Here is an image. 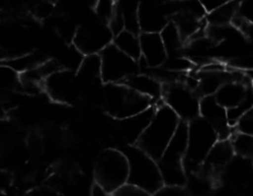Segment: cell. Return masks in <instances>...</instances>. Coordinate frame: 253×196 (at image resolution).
Segmentation results:
<instances>
[{
	"mask_svg": "<svg viewBox=\"0 0 253 196\" xmlns=\"http://www.w3.org/2000/svg\"><path fill=\"white\" fill-rule=\"evenodd\" d=\"M178 116L165 103L156 112L136 145L158 161L174 136L180 124Z\"/></svg>",
	"mask_w": 253,
	"mask_h": 196,
	"instance_id": "cell-1",
	"label": "cell"
},
{
	"mask_svg": "<svg viewBox=\"0 0 253 196\" xmlns=\"http://www.w3.org/2000/svg\"><path fill=\"white\" fill-rule=\"evenodd\" d=\"M188 123L180 122L171 141L157 161L165 186L185 187L187 175L184 157L187 149Z\"/></svg>",
	"mask_w": 253,
	"mask_h": 196,
	"instance_id": "cell-2",
	"label": "cell"
},
{
	"mask_svg": "<svg viewBox=\"0 0 253 196\" xmlns=\"http://www.w3.org/2000/svg\"><path fill=\"white\" fill-rule=\"evenodd\" d=\"M122 151L129 165L127 184L135 186L151 196L163 188L164 181L158 162L137 145H126Z\"/></svg>",
	"mask_w": 253,
	"mask_h": 196,
	"instance_id": "cell-3",
	"label": "cell"
},
{
	"mask_svg": "<svg viewBox=\"0 0 253 196\" xmlns=\"http://www.w3.org/2000/svg\"><path fill=\"white\" fill-rule=\"evenodd\" d=\"M218 140L216 130L202 117L199 116L188 123L187 149L184 157L186 175L198 172Z\"/></svg>",
	"mask_w": 253,
	"mask_h": 196,
	"instance_id": "cell-4",
	"label": "cell"
},
{
	"mask_svg": "<svg viewBox=\"0 0 253 196\" xmlns=\"http://www.w3.org/2000/svg\"><path fill=\"white\" fill-rule=\"evenodd\" d=\"M103 100L105 111L116 120L137 115L155 105L151 98L124 84H105Z\"/></svg>",
	"mask_w": 253,
	"mask_h": 196,
	"instance_id": "cell-5",
	"label": "cell"
},
{
	"mask_svg": "<svg viewBox=\"0 0 253 196\" xmlns=\"http://www.w3.org/2000/svg\"><path fill=\"white\" fill-rule=\"evenodd\" d=\"M128 176V160L122 150L109 148L101 153L94 169L97 184L113 194L126 185Z\"/></svg>",
	"mask_w": 253,
	"mask_h": 196,
	"instance_id": "cell-6",
	"label": "cell"
},
{
	"mask_svg": "<svg viewBox=\"0 0 253 196\" xmlns=\"http://www.w3.org/2000/svg\"><path fill=\"white\" fill-rule=\"evenodd\" d=\"M162 99L182 122L189 123L200 116V99L186 84H164Z\"/></svg>",
	"mask_w": 253,
	"mask_h": 196,
	"instance_id": "cell-7",
	"label": "cell"
},
{
	"mask_svg": "<svg viewBox=\"0 0 253 196\" xmlns=\"http://www.w3.org/2000/svg\"><path fill=\"white\" fill-rule=\"evenodd\" d=\"M102 78L105 84H122L129 77L140 73L138 61L121 51L114 43L101 53Z\"/></svg>",
	"mask_w": 253,
	"mask_h": 196,
	"instance_id": "cell-8",
	"label": "cell"
},
{
	"mask_svg": "<svg viewBox=\"0 0 253 196\" xmlns=\"http://www.w3.org/2000/svg\"><path fill=\"white\" fill-rule=\"evenodd\" d=\"M176 13V0H143L138 7L142 33H161Z\"/></svg>",
	"mask_w": 253,
	"mask_h": 196,
	"instance_id": "cell-9",
	"label": "cell"
},
{
	"mask_svg": "<svg viewBox=\"0 0 253 196\" xmlns=\"http://www.w3.org/2000/svg\"><path fill=\"white\" fill-rule=\"evenodd\" d=\"M114 37L109 24L101 21L80 27L73 37V44L84 55L100 54L113 43Z\"/></svg>",
	"mask_w": 253,
	"mask_h": 196,
	"instance_id": "cell-10",
	"label": "cell"
},
{
	"mask_svg": "<svg viewBox=\"0 0 253 196\" xmlns=\"http://www.w3.org/2000/svg\"><path fill=\"white\" fill-rule=\"evenodd\" d=\"M43 89L52 100L63 103L72 104L78 97L79 82L76 72L69 70H60L43 83Z\"/></svg>",
	"mask_w": 253,
	"mask_h": 196,
	"instance_id": "cell-11",
	"label": "cell"
},
{
	"mask_svg": "<svg viewBox=\"0 0 253 196\" xmlns=\"http://www.w3.org/2000/svg\"><path fill=\"white\" fill-rule=\"evenodd\" d=\"M142 56L138 60L140 69H153L164 65L168 53L160 33H141L139 34Z\"/></svg>",
	"mask_w": 253,
	"mask_h": 196,
	"instance_id": "cell-12",
	"label": "cell"
},
{
	"mask_svg": "<svg viewBox=\"0 0 253 196\" xmlns=\"http://www.w3.org/2000/svg\"><path fill=\"white\" fill-rule=\"evenodd\" d=\"M156 107L154 105L137 115L117 120L116 129L118 134L126 145H136L150 124L156 112Z\"/></svg>",
	"mask_w": 253,
	"mask_h": 196,
	"instance_id": "cell-13",
	"label": "cell"
},
{
	"mask_svg": "<svg viewBox=\"0 0 253 196\" xmlns=\"http://www.w3.org/2000/svg\"><path fill=\"white\" fill-rule=\"evenodd\" d=\"M200 117L213 126L219 139H228L231 126L228 121L227 109L217 101L214 96L204 97L200 100Z\"/></svg>",
	"mask_w": 253,
	"mask_h": 196,
	"instance_id": "cell-14",
	"label": "cell"
},
{
	"mask_svg": "<svg viewBox=\"0 0 253 196\" xmlns=\"http://www.w3.org/2000/svg\"><path fill=\"white\" fill-rule=\"evenodd\" d=\"M224 178L232 186L246 188L253 184V161L246 156L233 157L224 168Z\"/></svg>",
	"mask_w": 253,
	"mask_h": 196,
	"instance_id": "cell-15",
	"label": "cell"
},
{
	"mask_svg": "<svg viewBox=\"0 0 253 196\" xmlns=\"http://www.w3.org/2000/svg\"><path fill=\"white\" fill-rule=\"evenodd\" d=\"M122 84L144 97L151 98L154 102H157L163 98L162 83L149 74L138 73L129 77Z\"/></svg>",
	"mask_w": 253,
	"mask_h": 196,
	"instance_id": "cell-16",
	"label": "cell"
},
{
	"mask_svg": "<svg viewBox=\"0 0 253 196\" xmlns=\"http://www.w3.org/2000/svg\"><path fill=\"white\" fill-rule=\"evenodd\" d=\"M234 146L228 139H219L209 152L203 166L209 172L224 170L234 157Z\"/></svg>",
	"mask_w": 253,
	"mask_h": 196,
	"instance_id": "cell-17",
	"label": "cell"
},
{
	"mask_svg": "<svg viewBox=\"0 0 253 196\" xmlns=\"http://www.w3.org/2000/svg\"><path fill=\"white\" fill-rule=\"evenodd\" d=\"M79 84L96 85L104 83L102 78V60L100 54L85 55L79 69L76 72Z\"/></svg>",
	"mask_w": 253,
	"mask_h": 196,
	"instance_id": "cell-18",
	"label": "cell"
},
{
	"mask_svg": "<svg viewBox=\"0 0 253 196\" xmlns=\"http://www.w3.org/2000/svg\"><path fill=\"white\" fill-rule=\"evenodd\" d=\"M249 92L243 83L229 81L219 89L214 97L223 107L230 109L240 104L248 96Z\"/></svg>",
	"mask_w": 253,
	"mask_h": 196,
	"instance_id": "cell-19",
	"label": "cell"
},
{
	"mask_svg": "<svg viewBox=\"0 0 253 196\" xmlns=\"http://www.w3.org/2000/svg\"><path fill=\"white\" fill-rule=\"evenodd\" d=\"M204 75L198 80V93L204 97L215 96L219 89L229 80L230 75L224 71H203Z\"/></svg>",
	"mask_w": 253,
	"mask_h": 196,
	"instance_id": "cell-20",
	"label": "cell"
},
{
	"mask_svg": "<svg viewBox=\"0 0 253 196\" xmlns=\"http://www.w3.org/2000/svg\"><path fill=\"white\" fill-rule=\"evenodd\" d=\"M113 43L132 59L138 61L141 56V43L138 34L125 30L114 37Z\"/></svg>",
	"mask_w": 253,
	"mask_h": 196,
	"instance_id": "cell-21",
	"label": "cell"
},
{
	"mask_svg": "<svg viewBox=\"0 0 253 196\" xmlns=\"http://www.w3.org/2000/svg\"><path fill=\"white\" fill-rule=\"evenodd\" d=\"M161 36L165 44L168 56H178L183 44V38L176 25L170 21L161 31Z\"/></svg>",
	"mask_w": 253,
	"mask_h": 196,
	"instance_id": "cell-22",
	"label": "cell"
},
{
	"mask_svg": "<svg viewBox=\"0 0 253 196\" xmlns=\"http://www.w3.org/2000/svg\"><path fill=\"white\" fill-rule=\"evenodd\" d=\"M240 0H229L218 10L209 14L208 22L211 26H228L239 13Z\"/></svg>",
	"mask_w": 253,
	"mask_h": 196,
	"instance_id": "cell-23",
	"label": "cell"
},
{
	"mask_svg": "<svg viewBox=\"0 0 253 196\" xmlns=\"http://www.w3.org/2000/svg\"><path fill=\"white\" fill-rule=\"evenodd\" d=\"M47 59H44V57L39 53H28L16 58H12L6 61H3L2 65L8 66L11 69H13L14 71H16L19 74H23L25 72H28L36 67H38L39 65H41L42 63H43L44 61H46Z\"/></svg>",
	"mask_w": 253,
	"mask_h": 196,
	"instance_id": "cell-24",
	"label": "cell"
},
{
	"mask_svg": "<svg viewBox=\"0 0 253 196\" xmlns=\"http://www.w3.org/2000/svg\"><path fill=\"white\" fill-rule=\"evenodd\" d=\"M185 188L191 196H206L212 191L213 185L207 176L197 172L187 175Z\"/></svg>",
	"mask_w": 253,
	"mask_h": 196,
	"instance_id": "cell-25",
	"label": "cell"
},
{
	"mask_svg": "<svg viewBox=\"0 0 253 196\" xmlns=\"http://www.w3.org/2000/svg\"><path fill=\"white\" fill-rule=\"evenodd\" d=\"M253 109V93L249 92L246 98L237 106L227 109L228 121L231 127L239 124L241 119Z\"/></svg>",
	"mask_w": 253,
	"mask_h": 196,
	"instance_id": "cell-26",
	"label": "cell"
},
{
	"mask_svg": "<svg viewBox=\"0 0 253 196\" xmlns=\"http://www.w3.org/2000/svg\"><path fill=\"white\" fill-rule=\"evenodd\" d=\"M1 89L4 91L22 89L20 74L5 65H1Z\"/></svg>",
	"mask_w": 253,
	"mask_h": 196,
	"instance_id": "cell-27",
	"label": "cell"
},
{
	"mask_svg": "<svg viewBox=\"0 0 253 196\" xmlns=\"http://www.w3.org/2000/svg\"><path fill=\"white\" fill-rule=\"evenodd\" d=\"M232 144L234 146L235 152H237L239 155L249 158L252 157L253 152V135L240 132L234 137Z\"/></svg>",
	"mask_w": 253,
	"mask_h": 196,
	"instance_id": "cell-28",
	"label": "cell"
},
{
	"mask_svg": "<svg viewBox=\"0 0 253 196\" xmlns=\"http://www.w3.org/2000/svg\"><path fill=\"white\" fill-rule=\"evenodd\" d=\"M163 67L170 71L183 73L192 67V62L188 58L182 57L181 55L168 56Z\"/></svg>",
	"mask_w": 253,
	"mask_h": 196,
	"instance_id": "cell-29",
	"label": "cell"
},
{
	"mask_svg": "<svg viewBox=\"0 0 253 196\" xmlns=\"http://www.w3.org/2000/svg\"><path fill=\"white\" fill-rule=\"evenodd\" d=\"M95 10L100 20L109 24L115 13L116 4L113 0H98Z\"/></svg>",
	"mask_w": 253,
	"mask_h": 196,
	"instance_id": "cell-30",
	"label": "cell"
},
{
	"mask_svg": "<svg viewBox=\"0 0 253 196\" xmlns=\"http://www.w3.org/2000/svg\"><path fill=\"white\" fill-rule=\"evenodd\" d=\"M109 26L114 33V35H118L122 32L126 30V22H125V17L123 14V11L120 6H116L115 13L109 22Z\"/></svg>",
	"mask_w": 253,
	"mask_h": 196,
	"instance_id": "cell-31",
	"label": "cell"
},
{
	"mask_svg": "<svg viewBox=\"0 0 253 196\" xmlns=\"http://www.w3.org/2000/svg\"><path fill=\"white\" fill-rule=\"evenodd\" d=\"M151 196H191L185 187L164 186Z\"/></svg>",
	"mask_w": 253,
	"mask_h": 196,
	"instance_id": "cell-32",
	"label": "cell"
},
{
	"mask_svg": "<svg viewBox=\"0 0 253 196\" xmlns=\"http://www.w3.org/2000/svg\"><path fill=\"white\" fill-rule=\"evenodd\" d=\"M113 196H151V195L135 186L126 184L113 193Z\"/></svg>",
	"mask_w": 253,
	"mask_h": 196,
	"instance_id": "cell-33",
	"label": "cell"
},
{
	"mask_svg": "<svg viewBox=\"0 0 253 196\" xmlns=\"http://www.w3.org/2000/svg\"><path fill=\"white\" fill-rule=\"evenodd\" d=\"M33 11L39 18H45L50 15L52 5L48 0H38L33 4Z\"/></svg>",
	"mask_w": 253,
	"mask_h": 196,
	"instance_id": "cell-34",
	"label": "cell"
},
{
	"mask_svg": "<svg viewBox=\"0 0 253 196\" xmlns=\"http://www.w3.org/2000/svg\"><path fill=\"white\" fill-rule=\"evenodd\" d=\"M248 23L253 24V0L240 1L239 13Z\"/></svg>",
	"mask_w": 253,
	"mask_h": 196,
	"instance_id": "cell-35",
	"label": "cell"
},
{
	"mask_svg": "<svg viewBox=\"0 0 253 196\" xmlns=\"http://www.w3.org/2000/svg\"><path fill=\"white\" fill-rule=\"evenodd\" d=\"M231 64L235 68H239L245 71L253 70V52L234 59Z\"/></svg>",
	"mask_w": 253,
	"mask_h": 196,
	"instance_id": "cell-36",
	"label": "cell"
},
{
	"mask_svg": "<svg viewBox=\"0 0 253 196\" xmlns=\"http://www.w3.org/2000/svg\"><path fill=\"white\" fill-rule=\"evenodd\" d=\"M238 127L241 132L253 135V109L241 119Z\"/></svg>",
	"mask_w": 253,
	"mask_h": 196,
	"instance_id": "cell-37",
	"label": "cell"
},
{
	"mask_svg": "<svg viewBox=\"0 0 253 196\" xmlns=\"http://www.w3.org/2000/svg\"><path fill=\"white\" fill-rule=\"evenodd\" d=\"M198 1L201 4L205 13L211 14L214 11L218 10L220 7H222L229 0H198Z\"/></svg>",
	"mask_w": 253,
	"mask_h": 196,
	"instance_id": "cell-38",
	"label": "cell"
},
{
	"mask_svg": "<svg viewBox=\"0 0 253 196\" xmlns=\"http://www.w3.org/2000/svg\"><path fill=\"white\" fill-rule=\"evenodd\" d=\"M28 145H29L30 150L33 153H38L42 149V139L40 138V136L38 134L33 133L29 137Z\"/></svg>",
	"mask_w": 253,
	"mask_h": 196,
	"instance_id": "cell-39",
	"label": "cell"
},
{
	"mask_svg": "<svg viewBox=\"0 0 253 196\" xmlns=\"http://www.w3.org/2000/svg\"><path fill=\"white\" fill-rule=\"evenodd\" d=\"M91 196H113V194L109 193L107 190H105L102 186L97 184L96 182L92 186L91 190Z\"/></svg>",
	"mask_w": 253,
	"mask_h": 196,
	"instance_id": "cell-40",
	"label": "cell"
},
{
	"mask_svg": "<svg viewBox=\"0 0 253 196\" xmlns=\"http://www.w3.org/2000/svg\"><path fill=\"white\" fill-rule=\"evenodd\" d=\"M87 2L89 3V5H90L91 7L95 8V6L97 5V2H98V0H87Z\"/></svg>",
	"mask_w": 253,
	"mask_h": 196,
	"instance_id": "cell-41",
	"label": "cell"
},
{
	"mask_svg": "<svg viewBox=\"0 0 253 196\" xmlns=\"http://www.w3.org/2000/svg\"><path fill=\"white\" fill-rule=\"evenodd\" d=\"M113 1H114V2H115V3H117V2H119V1H120V0H113Z\"/></svg>",
	"mask_w": 253,
	"mask_h": 196,
	"instance_id": "cell-42",
	"label": "cell"
},
{
	"mask_svg": "<svg viewBox=\"0 0 253 196\" xmlns=\"http://www.w3.org/2000/svg\"><path fill=\"white\" fill-rule=\"evenodd\" d=\"M251 159H252V160H253V154H252V157H251Z\"/></svg>",
	"mask_w": 253,
	"mask_h": 196,
	"instance_id": "cell-43",
	"label": "cell"
}]
</instances>
